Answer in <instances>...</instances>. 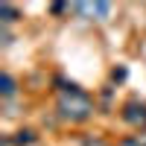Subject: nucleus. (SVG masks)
Returning <instances> with one entry per match:
<instances>
[{
    "label": "nucleus",
    "instance_id": "nucleus-4",
    "mask_svg": "<svg viewBox=\"0 0 146 146\" xmlns=\"http://www.w3.org/2000/svg\"><path fill=\"white\" fill-rule=\"evenodd\" d=\"M35 140H38V135H35L32 129H21V131H15V137H6L3 146H12V143L15 146H32Z\"/></svg>",
    "mask_w": 146,
    "mask_h": 146
},
{
    "label": "nucleus",
    "instance_id": "nucleus-2",
    "mask_svg": "<svg viewBox=\"0 0 146 146\" xmlns=\"http://www.w3.org/2000/svg\"><path fill=\"white\" fill-rule=\"evenodd\" d=\"M111 3H105V0H96V3H85V0H79V3H70V12L73 15H79L85 21H108L111 18Z\"/></svg>",
    "mask_w": 146,
    "mask_h": 146
},
{
    "label": "nucleus",
    "instance_id": "nucleus-8",
    "mask_svg": "<svg viewBox=\"0 0 146 146\" xmlns=\"http://www.w3.org/2000/svg\"><path fill=\"white\" fill-rule=\"evenodd\" d=\"M126 76H129V70H126V67H114V70H111V82H123Z\"/></svg>",
    "mask_w": 146,
    "mask_h": 146
},
{
    "label": "nucleus",
    "instance_id": "nucleus-3",
    "mask_svg": "<svg viewBox=\"0 0 146 146\" xmlns=\"http://www.w3.org/2000/svg\"><path fill=\"white\" fill-rule=\"evenodd\" d=\"M120 117H123V123L135 126V129H146V102L140 100V96L126 100L123 108H120Z\"/></svg>",
    "mask_w": 146,
    "mask_h": 146
},
{
    "label": "nucleus",
    "instance_id": "nucleus-5",
    "mask_svg": "<svg viewBox=\"0 0 146 146\" xmlns=\"http://www.w3.org/2000/svg\"><path fill=\"white\" fill-rule=\"evenodd\" d=\"M23 15H21V9L18 6H12V3H0V23L3 27H9V23H15V21H21Z\"/></svg>",
    "mask_w": 146,
    "mask_h": 146
},
{
    "label": "nucleus",
    "instance_id": "nucleus-6",
    "mask_svg": "<svg viewBox=\"0 0 146 146\" xmlns=\"http://www.w3.org/2000/svg\"><path fill=\"white\" fill-rule=\"evenodd\" d=\"M15 91H18L15 76H12V73H3V76H0V94H3V100H12Z\"/></svg>",
    "mask_w": 146,
    "mask_h": 146
},
{
    "label": "nucleus",
    "instance_id": "nucleus-10",
    "mask_svg": "<svg viewBox=\"0 0 146 146\" xmlns=\"http://www.w3.org/2000/svg\"><path fill=\"white\" fill-rule=\"evenodd\" d=\"M50 12H53V15H62V12H70V3H53V6H50Z\"/></svg>",
    "mask_w": 146,
    "mask_h": 146
},
{
    "label": "nucleus",
    "instance_id": "nucleus-9",
    "mask_svg": "<svg viewBox=\"0 0 146 146\" xmlns=\"http://www.w3.org/2000/svg\"><path fill=\"white\" fill-rule=\"evenodd\" d=\"M0 38H3V47L12 44V32H9V27H3V23H0Z\"/></svg>",
    "mask_w": 146,
    "mask_h": 146
},
{
    "label": "nucleus",
    "instance_id": "nucleus-7",
    "mask_svg": "<svg viewBox=\"0 0 146 146\" xmlns=\"http://www.w3.org/2000/svg\"><path fill=\"white\" fill-rule=\"evenodd\" d=\"M79 146H108L102 137H94V135H88V137H82V143Z\"/></svg>",
    "mask_w": 146,
    "mask_h": 146
},
{
    "label": "nucleus",
    "instance_id": "nucleus-11",
    "mask_svg": "<svg viewBox=\"0 0 146 146\" xmlns=\"http://www.w3.org/2000/svg\"><path fill=\"white\" fill-rule=\"evenodd\" d=\"M123 146H146V140L140 143V137H129V140H123Z\"/></svg>",
    "mask_w": 146,
    "mask_h": 146
},
{
    "label": "nucleus",
    "instance_id": "nucleus-1",
    "mask_svg": "<svg viewBox=\"0 0 146 146\" xmlns=\"http://www.w3.org/2000/svg\"><path fill=\"white\" fill-rule=\"evenodd\" d=\"M56 85H58V100H56V108H58V117L62 120H70V123H85L91 120L94 114V100L91 94L82 88L79 82H67L62 76H56Z\"/></svg>",
    "mask_w": 146,
    "mask_h": 146
}]
</instances>
